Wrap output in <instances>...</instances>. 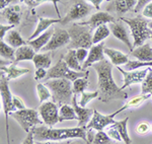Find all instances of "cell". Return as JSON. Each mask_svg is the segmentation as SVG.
<instances>
[{
    "mask_svg": "<svg viewBox=\"0 0 152 144\" xmlns=\"http://www.w3.org/2000/svg\"><path fill=\"white\" fill-rule=\"evenodd\" d=\"M97 74V99L102 102H109L116 99H127L128 94L119 87L113 78V64L107 60H102L91 66Z\"/></svg>",
    "mask_w": 152,
    "mask_h": 144,
    "instance_id": "1",
    "label": "cell"
},
{
    "mask_svg": "<svg viewBox=\"0 0 152 144\" xmlns=\"http://www.w3.org/2000/svg\"><path fill=\"white\" fill-rule=\"evenodd\" d=\"M35 141H63L67 139L81 138L87 142V132L85 127H75V128L54 129L45 126H36L33 129Z\"/></svg>",
    "mask_w": 152,
    "mask_h": 144,
    "instance_id": "2",
    "label": "cell"
},
{
    "mask_svg": "<svg viewBox=\"0 0 152 144\" xmlns=\"http://www.w3.org/2000/svg\"><path fill=\"white\" fill-rule=\"evenodd\" d=\"M46 86L50 89L52 94L53 102L58 106L72 104V99L74 96L73 86L70 80L65 78H57V79L48 80L45 83Z\"/></svg>",
    "mask_w": 152,
    "mask_h": 144,
    "instance_id": "3",
    "label": "cell"
},
{
    "mask_svg": "<svg viewBox=\"0 0 152 144\" xmlns=\"http://www.w3.org/2000/svg\"><path fill=\"white\" fill-rule=\"evenodd\" d=\"M123 23H127L131 31V35L133 37V47L138 48L144 45L147 39L151 38L152 31L149 29V21L144 16H136L134 18H120Z\"/></svg>",
    "mask_w": 152,
    "mask_h": 144,
    "instance_id": "4",
    "label": "cell"
},
{
    "mask_svg": "<svg viewBox=\"0 0 152 144\" xmlns=\"http://www.w3.org/2000/svg\"><path fill=\"white\" fill-rule=\"evenodd\" d=\"M92 29L86 24H82L81 23H73L69 28L68 33L70 35V43L68 45V50L72 49L85 48L90 49L94 46L91 35Z\"/></svg>",
    "mask_w": 152,
    "mask_h": 144,
    "instance_id": "5",
    "label": "cell"
},
{
    "mask_svg": "<svg viewBox=\"0 0 152 144\" xmlns=\"http://www.w3.org/2000/svg\"><path fill=\"white\" fill-rule=\"evenodd\" d=\"M6 75H4V72L1 71V79H0V94H1L2 101V108H3L4 116H5V129H6V137H7V144H10L9 141V133H8V116L11 113L16 111L13 105V96H12Z\"/></svg>",
    "mask_w": 152,
    "mask_h": 144,
    "instance_id": "6",
    "label": "cell"
},
{
    "mask_svg": "<svg viewBox=\"0 0 152 144\" xmlns=\"http://www.w3.org/2000/svg\"><path fill=\"white\" fill-rule=\"evenodd\" d=\"M87 70L86 71H75V70L70 69L62 57L53 67H51L48 70L47 77L45 79L51 80L57 79V78H65V79H68L71 82H73L78 78L84 77L87 74Z\"/></svg>",
    "mask_w": 152,
    "mask_h": 144,
    "instance_id": "7",
    "label": "cell"
},
{
    "mask_svg": "<svg viewBox=\"0 0 152 144\" xmlns=\"http://www.w3.org/2000/svg\"><path fill=\"white\" fill-rule=\"evenodd\" d=\"M11 117L14 119L19 126L28 133L34 127L42 125L44 123L43 120L40 119V114L36 110L33 109H23V110H18V111L11 113Z\"/></svg>",
    "mask_w": 152,
    "mask_h": 144,
    "instance_id": "8",
    "label": "cell"
},
{
    "mask_svg": "<svg viewBox=\"0 0 152 144\" xmlns=\"http://www.w3.org/2000/svg\"><path fill=\"white\" fill-rule=\"evenodd\" d=\"M91 5L86 3L85 0H71L70 8L64 18H62L61 23L67 24L75 20H79L90 13L92 10Z\"/></svg>",
    "mask_w": 152,
    "mask_h": 144,
    "instance_id": "9",
    "label": "cell"
},
{
    "mask_svg": "<svg viewBox=\"0 0 152 144\" xmlns=\"http://www.w3.org/2000/svg\"><path fill=\"white\" fill-rule=\"evenodd\" d=\"M124 110L121 108V109L118 110V111L114 112V113L111 114V115H107V116H104V115H102L100 113H99L96 110H94V115H92L89 123H88L86 126H84L85 129H86V130L92 129V130H96V131H102L105 127L113 125V124L116 122L114 118L117 116L118 114H120Z\"/></svg>",
    "mask_w": 152,
    "mask_h": 144,
    "instance_id": "10",
    "label": "cell"
},
{
    "mask_svg": "<svg viewBox=\"0 0 152 144\" xmlns=\"http://www.w3.org/2000/svg\"><path fill=\"white\" fill-rule=\"evenodd\" d=\"M38 112L43 122L50 128L59 123V109L56 102L50 101L43 102L39 107Z\"/></svg>",
    "mask_w": 152,
    "mask_h": 144,
    "instance_id": "11",
    "label": "cell"
},
{
    "mask_svg": "<svg viewBox=\"0 0 152 144\" xmlns=\"http://www.w3.org/2000/svg\"><path fill=\"white\" fill-rule=\"evenodd\" d=\"M117 68H118V70L122 73V75H123V77H124V83L121 87L123 90L126 88V87H128L132 84L142 83L149 71V67H146L141 70L140 69L133 70V71H127V70L123 69V68H121L120 66H118Z\"/></svg>",
    "mask_w": 152,
    "mask_h": 144,
    "instance_id": "12",
    "label": "cell"
},
{
    "mask_svg": "<svg viewBox=\"0 0 152 144\" xmlns=\"http://www.w3.org/2000/svg\"><path fill=\"white\" fill-rule=\"evenodd\" d=\"M70 41V35L68 31L63 30V29H55V31H54L50 42L43 48L42 51L43 52H50V51L56 50L58 48L69 45Z\"/></svg>",
    "mask_w": 152,
    "mask_h": 144,
    "instance_id": "13",
    "label": "cell"
},
{
    "mask_svg": "<svg viewBox=\"0 0 152 144\" xmlns=\"http://www.w3.org/2000/svg\"><path fill=\"white\" fill-rule=\"evenodd\" d=\"M104 42L99 43L96 45H94L91 48L89 49L88 52V57L87 59L84 61V63L82 64V69L83 71H86L88 67L92 66L95 63L99 62V61L104 59Z\"/></svg>",
    "mask_w": 152,
    "mask_h": 144,
    "instance_id": "14",
    "label": "cell"
},
{
    "mask_svg": "<svg viewBox=\"0 0 152 144\" xmlns=\"http://www.w3.org/2000/svg\"><path fill=\"white\" fill-rule=\"evenodd\" d=\"M116 21H117L116 18L113 15H111L110 13L104 11H99L96 13L92 14L87 21H83L81 23L86 24V26H90L92 30H94V29H97L100 26H104V24L107 23H116Z\"/></svg>",
    "mask_w": 152,
    "mask_h": 144,
    "instance_id": "15",
    "label": "cell"
},
{
    "mask_svg": "<svg viewBox=\"0 0 152 144\" xmlns=\"http://www.w3.org/2000/svg\"><path fill=\"white\" fill-rule=\"evenodd\" d=\"M110 30H111V33L115 36V38H117L118 40H120L121 42H123L125 45L128 47L130 50V52L133 51V44L131 43L128 35V31H127V29L125 28V26L120 21H116V23H110Z\"/></svg>",
    "mask_w": 152,
    "mask_h": 144,
    "instance_id": "16",
    "label": "cell"
},
{
    "mask_svg": "<svg viewBox=\"0 0 152 144\" xmlns=\"http://www.w3.org/2000/svg\"><path fill=\"white\" fill-rule=\"evenodd\" d=\"M72 107L74 109L76 115H77V120H78V127H84L89 123L90 119H91L92 115H94V110L87 109L86 107H81L80 105H77L76 102V96L74 94L72 99Z\"/></svg>",
    "mask_w": 152,
    "mask_h": 144,
    "instance_id": "17",
    "label": "cell"
},
{
    "mask_svg": "<svg viewBox=\"0 0 152 144\" xmlns=\"http://www.w3.org/2000/svg\"><path fill=\"white\" fill-rule=\"evenodd\" d=\"M20 6L19 5H12L6 7L5 9L1 10V18L7 21L9 24L18 26L20 23Z\"/></svg>",
    "mask_w": 152,
    "mask_h": 144,
    "instance_id": "18",
    "label": "cell"
},
{
    "mask_svg": "<svg viewBox=\"0 0 152 144\" xmlns=\"http://www.w3.org/2000/svg\"><path fill=\"white\" fill-rule=\"evenodd\" d=\"M54 31H55V30H54L53 28H50L48 31H46L45 33H43L42 35L37 37L36 39H34V40H31V41H28V45L31 46L37 53L40 52V51L43 50V48L50 42Z\"/></svg>",
    "mask_w": 152,
    "mask_h": 144,
    "instance_id": "19",
    "label": "cell"
},
{
    "mask_svg": "<svg viewBox=\"0 0 152 144\" xmlns=\"http://www.w3.org/2000/svg\"><path fill=\"white\" fill-rule=\"evenodd\" d=\"M38 18H39L38 26H37L35 31L28 39V41H31L34 39H36L37 37H39L43 33H45L46 31H48L52 24L61 23V20H62V18H42V16H38Z\"/></svg>",
    "mask_w": 152,
    "mask_h": 144,
    "instance_id": "20",
    "label": "cell"
},
{
    "mask_svg": "<svg viewBox=\"0 0 152 144\" xmlns=\"http://www.w3.org/2000/svg\"><path fill=\"white\" fill-rule=\"evenodd\" d=\"M104 55L107 56L111 60V63L115 66H121L129 62L128 55L122 53L121 51L115 50L112 48H104Z\"/></svg>",
    "mask_w": 152,
    "mask_h": 144,
    "instance_id": "21",
    "label": "cell"
},
{
    "mask_svg": "<svg viewBox=\"0 0 152 144\" xmlns=\"http://www.w3.org/2000/svg\"><path fill=\"white\" fill-rule=\"evenodd\" d=\"M131 55L134 56L138 61L142 62H151L152 61V48L149 44H144L140 47L134 49L131 52Z\"/></svg>",
    "mask_w": 152,
    "mask_h": 144,
    "instance_id": "22",
    "label": "cell"
},
{
    "mask_svg": "<svg viewBox=\"0 0 152 144\" xmlns=\"http://www.w3.org/2000/svg\"><path fill=\"white\" fill-rule=\"evenodd\" d=\"M1 71L4 72L7 79L12 80V79H16V78L23 76V75L26 74V73H29V69L18 67L15 63H14V64L11 63L9 66H1Z\"/></svg>",
    "mask_w": 152,
    "mask_h": 144,
    "instance_id": "23",
    "label": "cell"
},
{
    "mask_svg": "<svg viewBox=\"0 0 152 144\" xmlns=\"http://www.w3.org/2000/svg\"><path fill=\"white\" fill-rule=\"evenodd\" d=\"M36 54L37 52L29 45L21 46L15 50V62L14 63L20 62V61H33Z\"/></svg>",
    "mask_w": 152,
    "mask_h": 144,
    "instance_id": "24",
    "label": "cell"
},
{
    "mask_svg": "<svg viewBox=\"0 0 152 144\" xmlns=\"http://www.w3.org/2000/svg\"><path fill=\"white\" fill-rule=\"evenodd\" d=\"M34 65L37 68H45L50 69L52 64V55L51 52H44V53H37L33 59Z\"/></svg>",
    "mask_w": 152,
    "mask_h": 144,
    "instance_id": "25",
    "label": "cell"
},
{
    "mask_svg": "<svg viewBox=\"0 0 152 144\" xmlns=\"http://www.w3.org/2000/svg\"><path fill=\"white\" fill-rule=\"evenodd\" d=\"M63 59L68 65V67L75 71H83L82 65L78 61L77 57H76V50L72 49V50H68L67 54L63 56Z\"/></svg>",
    "mask_w": 152,
    "mask_h": 144,
    "instance_id": "26",
    "label": "cell"
},
{
    "mask_svg": "<svg viewBox=\"0 0 152 144\" xmlns=\"http://www.w3.org/2000/svg\"><path fill=\"white\" fill-rule=\"evenodd\" d=\"M6 43L12 48H19L21 46L28 45V41L23 40V38L19 35L18 31L12 30L7 34L6 36Z\"/></svg>",
    "mask_w": 152,
    "mask_h": 144,
    "instance_id": "27",
    "label": "cell"
},
{
    "mask_svg": "<svg viewBox=\"0 0 152 144\" xmlns=\"http://www.w3.org/2000/svg\"><path fill=\"white\" fill-rule=\"evenodd\" d=\"M128 121H129V118L127 117L126 119L122 121H116L113 125L116 127V129L119 132L120 136H121L122 140L124 141L125 144H131L132 143V140L129 136V133H128V129H127V124H128Z\"/></svg>",
    "mask_w": 152,
    "mask_h": 144,
    "instance_id": "28",
    "label": "cell"
},
{
    "mask_svg": "<svg viewBox=\"0 0 152 144\" xmlns=\"http://www.w3.org/2000/svg\"><path fill=\"white\" fill-rule=\"evenodd\" d=\"M67 120H77V115L72 106L63 105L59 109V122Z\"/></svg>",
    "mask_w": 152,
    "mask_h": 144,
    "instance_id": "29",
    "label": "cell"
},
{
    "mask_svg": "<svg viewBox=\"0 0 152 144\" xmlns=\"http://www.w3.org/2000/svg\"><path fill=\"white\" fill-rule=\"evenodd\" d=\"M137 0H115V7L118 13L123 14L135 8Z\"/></svg>",
    "mask_w": 152,
    "mask_h": 144,
    "instance_id": "30",
    "label": "cell"
},
{
    "mask_svg": "<svg viewBox=\"0 0 152 144\" xmlns=\"http://www.w3.org/2000/svg\"><path fill=\"white\" fill-rule=\"evenodd\" d=\"M110 33H111V30H110V28L107 24L100 26L97 29H95L94 34L92 36V43H94V45L102 43L104 39H107L110 36Z\"/></svg>",
    "mask_w": 152,
    "mask_h": 144,
    "instance_id": "31",
    "label": "cell"
},
{
    "mask_svg": "<svg viewBox=\"0 0 152 144\" xmlns=\"http://www.w3.org/2000/svg\"><path fill=\"white\" fill-rule=\"evenodd\" d=\"M0 55L2 59L10 60L12 62H15V50L9 46L8 44L4 42L3 40L0 41Z\"/></svg>",
    "mask_w": 152,
    "mask_h": 144,
    "instance_id": "32",
    "label": "cell"
},
{
    "mask_svg": "<svg viewBox=\"0 0 152 144\" xmlns=\"http://www.w3.org/2000/svg\"><path fill=\"white\" fill-rule=\"evenodd\" d=\"M151 96H152L151 94H141L140 96H136L135 97H133V99H129V101L122 107V109L125 111V110L132 109V108H138V107H140L144 102L147 101L148 99H150Z\"/></svg>",
    "mask_w": 152,
    "mask_h": 144,
    "instance_id": "33",
    "label": "cell"
},
{
    "mask_svg": "<svg viewBox=\"0 0 152 144\" xmlns=\"http://www.w3.org/2000/svg\"><path fill=\"white\" fill-rule=\"evenodd\" d=\"M88 75H89V71L87 72V74L84 77H80L72 82L73 92L75 96H77L78 94H81L83 91H85L86 87L88 86Z\"/></svg>",
    "mask_w": 152,
    "mask_h": 144,
    "instance_id": "34",
    "label": "cell"
},
{
    "mask_svg": "<svg viewBox=\"0 0 152 144\" xmlns=\"http://www.w3.org/2000/svg\"><path fill=\"white\" fill-rule=\"evenodd\" d=\"M142 67H152L151 62H142L138 60H129L127 64H125V70L127 71H133V70H138Z\"/></svg>",
    "mask_w": 152,
    "mask_h": 144,
    "instance_id": "35",
    "label": "cell"
},
{
    "mask_svg": "<svg viewBox=\"0 0 152 144\" xmlns=\"http://www.w3.org/2000/svg\"><path fill=\"white\" fill-rule=\"evenodd\" d=\"M37 92H38V96H39V99H40L41 104L47 102L50 97H52V94H51L50 89H49L45 84L39 83L37 85Z\"/></svg>",
    "mask_w": 152,
    "mask_h": 144,
    "instance_id": "36",
    "label": "cell"
},
{
    "mask_svg": "<svg viewBox=\"0 0 152 144\" xmlns=\"http://www.w3.org/2000/svg\"><path fill=\"white\" fill-rule=\"evenodd\" d=\"M141 94H151L152 96V68L149 67V71L144 81L142 82Z\"/></svg>",
    "mask_w": 152,
    "mask_h": 144,
    "instance_id": "37",
    "label": "cell"
},
{
    "mask_svg": "<svg viewBox=\"0 0 152 144\" xmlns=\"http://www.w3.org/2000/svg\"><path fill=\"white\" fill-rule=\"evenodd\" d=\"M99 90H95V91H92V92H87V91H83L81 94V96H80V101H79V105L81 107H84L92 99H96L99 97Z\"/></svg>",
    "mask_w": 152,
    "mask_h": 144,
    "instance_id": "38",
    "label": "cell"
},
{
    "mask_svg": "<svg viewBox=\"0 0 152 144\" xmlns=\"http://www.w3.org/2000/svg\"><path fill=\"white\" fill-rule=\"evenodd\" d=\"M112 138L104 131H97L91 144H112Z\"/></svg>",
    "mask_w": 152,
    "mask_h": 144,
    "instance_id": "39",
    "label": "cell"
},
{
    "mask_svg": "<svg viewBox=\"0 0 152 144\" xmlns=\"http://www.w3.org/2000/svg\"><path fill=\"white\" fill-rule=\"evenodd\" d=\"M24 3L26 5H28L29 7H36L38 5H40L42 3H46V2H51L53 3L54 7H55V10L57 12V14L60 16V12H59V9H58V6H57V3L60 0H23Z\"/></svg>",
    "mask_w": 152,
    "mask_h": 144,
    "instance_id": "40",
    "label": "cell"
},
{
    "mask_svg": "<svg viewBox=\"0 0 152 144\" xmlns=\"http://www.w3.org/2000/svg\"><path fill=\"white\" fill-rule=\"evenodd\" d=\"M151 130V125L147 122H140L136 127V132L139 135H145Z\"/></svg>",
    "mask_w": 152,
    "mask_h": 144,
    "instance_id": "41",
    "label": "cell"
},
{
    "mask_svg": "<svg viewBox=\"0 0 152 144\" xmlns=\"http://www.w3.org/2000/svg\"><path fill=\"white\" fill-rule=\"evenodd\" d=\"M88 52H89V51H87V49H85V48L76 49V57H77L78 61L80 62V64H83L84 61L87 59Z\"/></svg>",
    "mask_w": 152,
    "mask_h": 144,
    "instance_id": "42",
    "label": "cell"
},
{
    "mask_svg": "<svg viewBox=\"0 0 152 144\" xmlns=\"http://www.w3.org/2000/svg\"><path fill=\"white\" fill-rule=\"evenodd\" d=\"M107 134L112 139L116 140L117 142H121V141H123V140H122V138H121V136H120L119 132H118V130L116 129V127H115L114 125H111L109 127V129H107Z\"/></svg>",
    "mask_w": 152,
    "mask_h": 144,
    "instance_id": "43",
    "label": "cell"
},
{
    "mask_svg": "<svg viewBox=\"0 0 152 144\" xmlns=\"http://www.w3.org/2000/svg\"><path fill=\"white\" fill-rule=\"evenodd\" d=\"M14 26H13V24H3V23L0 24V39L3 40L5 34L7 31H10L13 30Z\"/></svg>",
    "mask_w": 152,
    "mask_h": 144,
    "instance_id": "44",
    "label": "cell"
},
{
    "mask_svg": "<svg viewBox=\"0 0 152 144\" xmlns=\"http://www.w3.org/2000/svg\"><path fill=\"white\" fill-rule=\"evenodd\" d=\"M142 16L147 19H152V1L148 3L142 10Z\"/></svg>",
    "mask_w": 152,
    "mask_h": 144,
    "instance_id": "45",
    "label": "cell"
},
{
    "mask_svg": "<svg viewBox=\"0 0 152 144\" xmlns=\"http://www.w3.org/2000/svg\"><path fill=\"white\" fill-rule=\"evenodd\" d=\"M47 74H48V71L45 68H37L36 72H35V79L36 80L44 79V78L47 77Z\"/></svg>",
    "mask_w": 152,
    "mask_h": 144,
    "instance_id": "46",
    "label": "cell"
},
{
    "mask_svg": "<svg viewBox=\"0 0 152 144\" xmlns=\"http://www.w3.org/2000/svg\"><path fill=\"white\" fill-rule=\"evenodd\" d=\"M13 105H14V108L16 109V111H18V110L26 109V105H24L23 101L18 96H13Z\"/></svg>",
    "mask_w": 152,
    "mask_h": 144,
    "instance_id": "47",
    "label": "cell"
},
{
    "mask_svg": "<svg viewBox=\"0 0 152 144\" xmlns=\"http://www.w3.org/2000/svg\"><path fill=\"white\" fill-rule=\"evenodd\" d=\"M150 2H151V0H137V4L134 8V11L137 13V12H139L140 10H143L144 7L148 3H150Z\"/></svg>",
    "mask_w": 152,
    "mask_h": 144,
    "instance_id": "48",
    "label": "cell"
},
{
    "mask_svg": "<svg viewBox=\"0 0 152 144\" xmlns=\"http://www.w3.org/2000/svg\"><path fill=\"white\" fill-rule=\"evenodd\" d=\"M23 144H36L35 138H34V132L33 130H31L28 133V136L24 138V140L23 141Z\"/></svg>",
    "mask_w": 152,
    "mask_h": 144,
    "instance_id": "49",
    "label": "cell"
},
{
    "mask_svg": "<svg viewBox=\"0 0 152 144\" xmlns=\"http://www.w3.org/2000/svg\"><path fill=\"white\" fill-rule=\"evenodd\" d=\"M72 140H63V141H45V142H41V141H36V144H70Z\"/></svg>",
    "mask_w": 152,
    "mask_h": 144,
    "instance_id": "50",
    "label": "cell"
},
{
    "mask_svg": "<svg viewBox=\"0 0 152 144\" xmlns=\"http://www.w3.org/2000/svg\"><path fill=\"white\" fill-rule=\"evenodd\" d=\"M85 1H87V2H90L91 3V5L94 7L96 10H99V8H100V4H102V1H104V0H85ZM109 1V0H107Z\"/></svg>",
    "mask_w": 152,
    "mask_h": 144,
    "instance_id": "51",
    "label": "cell"
},
{
    "mask_svg": "<svg viewBox=\"0 0 152 144\" xmlns=\"http://www.w3.org/2000/svg\"><path fill=\"white\" fill-rule=\"evenodd\" d=\"M12 1H13V0H0V8H1V10L5 9Z\"/></svg>",
    "mask_w": 152,
    "mask_h": 144,
    "instance_id": "52",
    "label": "cell"
},
{
    "mask_svg": "<svg viewBox=\"0 0 152 144\" xmlns=\"http://www.w3.org/2000/svg\"><path fill=\"white\" fill-rule=\"evenodd\" d=\"M70 144H87V142L81 138H75L74 140L71 141Z\"/></svg>",
    "mask_w": 152,
    "mask_h": 144,
    "instance_id": "53",
    "label": "cell"
},
{
    "mask_svg": "<svg viewBox=\"0 0 152 144\" xmlns=\"http://www.w3.org/2000/svg\"><path fill=\"white\" fill-rule=\"evenodd\" d=\"M149 29L152 31V20L151 21H149Z\"/></svg>",
    "mask_w": 152,
    "mask_h": 144,
    "instance_id": "54",
    "label": "cell"
},
{
    "mask_svg": "<svg viewBox=\"0 0 152 144\" xmlns=\"http://www.w3.org/2000/svg\"><path fill=\"white\" fill-rule=\"evenodd\" d=\"M151 131H152V125H151Z\"/></svg>",
    "mask_w": 152,
    "mask_h": 144,
    "instance_id": "55",
    "label": "cell"
},
{
    "mask_svg": "<svg viewBox=\"0 0 152 144\" xmlns=\"http://www.w3.org/2000/svg\"><path fill=\"white\" fill-rule=\"evenodd\" d=\"M150 39H151V41H152V36H151V38H150Z\"/></svg>",
    "mask_w": 152,
    "mask_h": 144,
    "instance_id": "56",
    "label": "cell"
},
{
    "mask_svg": "<svg viewBox=\"0 0 152 144\" xmlns=\"http://www.w3.org/2000/svg\"><path fill=\"white\" fill-rule=\"evenodd\" d=\"M151 97H152V96H151Z\"/></svg>",
    "mask_w": 152,
    "mask_h": 144,
    "instance_id": "57",
    "label": "cell"
},
{
    "mask_svg": "<svg viewBox=\"0 0 152 144\" xmlns=\"http://www.w3.org/2000/svg\"><path fill=\"white\" fill-rule=\"evenodd\" d=\"M117 144H118V143H117Z\"/></svg>",
    "mask_w": 152,
    "mask_h": 144,
    "instance_id": "58",
    "label": "cell"
}]
</instances>
